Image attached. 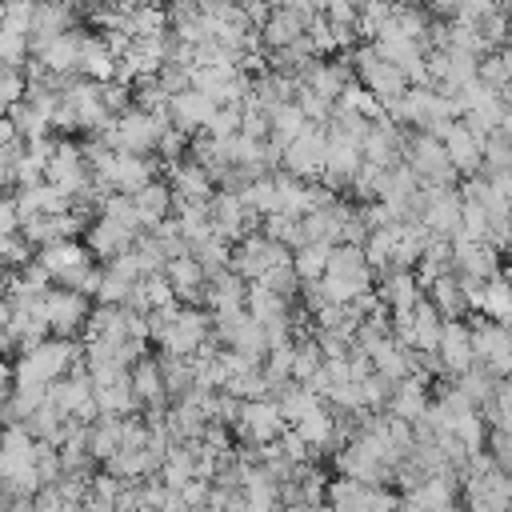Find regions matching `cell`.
I'll return each mask as SVG.
<instances>
[{"label":"cell","mask_w":512,"mask_h":512,"mask_svg":"<svg viewBox=\"0 0 512 512\" xmlns=\"http://www.w3.org/2000/svg\"><path fill=\"white\" fill-rule=\"evenodd\" d=\"M260 288H268L272 296H280V300H296V288H300V280H296V272H292V264L284 260V264H276V268H268L260 280H256Z\"/></svg>","instance_id":"28"},{"label":"cell","mask_w":512,"mask_h":512,"mask_svg":"<svg viewBox=\"0 0 512 512\" xmlns=\"http://www.w3.org/2000/svg\"><path fill=\"white\" fill-rule=\"evenodd\" d=\"M420 296L432 304V312H436L440 320H464V316L472 312V296H468V288H464V280H460L456 272H444V276L428 280V284L420 288Z\"/></svg>","instance_id":"14"},{"label":"cell","mask_w":512,"mask_h":512,"mask_svg":"<svg viewBox=\"0 0 512 512\" xmlns=\"http://www.w3.org/2000/svg\"><path fill=\"white\" fill-rule=\"evenodd\" d=\"M236 132H240V104L216 108V112L208 116V124H204V136H212V140H228V136H236Z\"/></svg>","instance_id":"29"},{"label":"cell","mask_w":512,"mask_h":512,"mask_svg":"<svg viewBox=\"0 0 512 512\" xmlns=\"http://www.w3.org/2000/svg\"><path fill=\"white\" fill-rule=\"evenodd\" d=\"M304 128H308V120H304V112H300L296 104H280V108L268 112V144H272L276 152H280L288 140H296Z\"/></svg>","instance_id":"25"},{"label":"cell","mask_w":512,"mask_h":512,"mask_svg":"<svg viewBox=\"0 0 512 512\" xmlns=\"http://www.w3.org/2000/svg\"><path fill=\"white\" fill-rule=\"evenodd\" d=\"M80 340H64V336H44L40 344L16 352L12 360V384H52L60 380L72 364H80Z\"/></svg>","instance_id":"1"},{"label":"cell","mask_w":512,"mask_h":512,"mask_svg":"<svg viewBox=\"0 0 512 512\" xmlns=\"http://www.w3.org/2000/svg\"><path fill=\"white\" fill-rule=\"evenodd\" d=\"M452 272L468 276V280H492L500 276V252L488 240H472V236H456L452 240Z\"/></svg>","instance_id":"12"},{"label":"cell","mask_w":512,"mask_h":512,"mask_svg":"<svg viewBox=\"0 0 512 512\" xmlns=\"http://www.w3.org/2000/svg\"><path fill=\"white\" fill-rule=\"evenodd\" d=\"M168 192H172V200H192V204H208L212 200V192H216V184H212V176L196 164V160H176L172 164V176H168Z\"/></svg>","instance_id":"17"},{"label":"cell","mask_w":512,"mask_h":512,"mask_svg":"<svg viewBox=\"0 0 512 512\" xmlns=\"http://www.w3.org/2000/svg\"><path fill=\"white\" fill-rule=\"evenodd\" d=\"M472 312H480V316L492 320V324H508V316H512V300H508V284H504V276H492V280H484V284L472 288Z\"/></svg>","instance_id":"24"},{"label":"cell","mask_w":512,"mask_h":512,"mask_svg":"<svg viewBox=\"0 0 512 512\" xmlns=\"http://www.w3.org/2000/svg\"><path fill=\"white\" fill-rule=\"evenodd\" d=\"M404 500L420 504V508H456L460 500V480L456 476H424L420 484H412L408 492H400Z\"/></svg>","instance_id":"23"},{"label":"cell","mask_w":512,"mask_h":512,"mask_svg":"<svg viewBox=\"0 0 512 512\" xmlns=\"http://www.w3.org/2000/svg\"><path fill=\"white\" fill-rule=\"evenodd\" d=\"M400 164L416 176L420 188H452V184L460 180V176L452 172V164H448L440 140L428 136V132H412V136H404V156H400Z\"/></svg>","instance_id":"2"},{"label":"cell","mask_w":512,"mask_h":512,"mask_svg":"<svg viewBox=\"0 0 512 512\" xmlns=\"http://www.w3.org/2000/svg\"><path fill=\"white\" fill-rule=\"evenodd\" d=\"M4 512H32V500H8Z\"/></svg>","instance_id":"33"},{"label":"cell","mask_w":512,"mask_h":512,"mask_svg":"<svg viewBox=\"0 0 512 512\" xmlns=\"http://www.w3.org/2000/svg\"><path fill=\"white\" fill-rule=\"evenodd\" d=\"M348 64H352V80H356L380 108H388L392 100H400V92L408 88V80H404L388 60H380L372 44H356Z\"/></svg>","instance_id":"3"},{"label":"cell","mask_w":512,"mask_h":512,"mask_svg":"<svg viewBox=\"0 0 512 512\" xmlns=\"http://www.w3.org/2000/svg\"><path fill=\"white\" fill-rule=\"evenodd\" d=\"M128 288H132V280H124V276L112 272L108 264L100 268V284H96V300H100V304H124Z\"/></svg>","instance_id":"31"},{"label":"cell","mask_w":512,"mask_h":512,"mask_svg":"<svg viewBox=\"0 0 512 512\" xmlns=\"http://www.w3.org/2000/svg\"><path fill=\"white\" fill-rule=\"evenodd\" d=\"M24 68H12V64H0V108L24 100Z\"/></svg>","instance_id":"32"},{"label":"cell","mask_w":512,"mask_h":512,"mask_svg":"<svg viewBox=\"0 0 512 512\" xmlns=\"http://www.w3.org/2000/svg\"><path fill=\"white\" fill-rule=\"evenodd\" d=\"M88 312H92L88 296H80L72 288H56V284L36 300V316L44 320L48 336H64V340H76L84 332Z\"/></svg>","instance_id":"5"},{"label":"cell","mask_w":512,"mask_h":512,"mask_svg":"<svg viewBox=\"0 0 512 512\" xmlns=\"http://www.w3.org/2000/svg\"><path fill=\"white\" fill-rule=\"evenodd\" d=\"M284 428H288V424H284L280 408H276L268 396L244 400V404H240V416H236V424H232V432L244 440V448H264V444H272Z\"/></svg>","instance_id":"9"},{"label":"cell","mask_w":512,"mask_h":512,"mask_svg":"<svg viewBox=\"0 0 512 512\" xmlns=\"http://www.w3.org/2000/svg\"><path fill=\"white\" fill-rule=\"evenodd\" d=\"M128 200H132V212H136L140 232L156 228V224H160V220H168V212H172V192H168V184H160V180L144 184V188H140V192H132Z\"/></svg>","instance_id":"21"},{"label":"cell","mask_w":512,"mask_h":512,"mask_svg":"<svg viewBox=\"0 0 512 512\" xmlns=\"http://www.w3.org/2000/svg\"><path fill=\"white\" fill-rule=\"evenodd\" d=\"M468 348H472V364L488 368L496 380L508 376V368H512V340H508L504 324H492V320L476 316L468 324Z\"/></svg>","instance_id":"6"},{"label":"cell","mask_w":512,"mask_h":512,"mask_svg":"<svg viewBox=\"0 0 512 512\" xmlns=\"http://www.w3.org/2000/svg\"><path fill=\"white\" fill-rule=\"evenodd\" d=\"M304 28H308V20H300L296 12H288V8H272V12L264 16V24H260V44H268L272 52H280V48L304 40Z\"/></svg>","instance_id":"22"},{"label":"cell","mask_w":512,"mask_h":512,"mask_svg":"<svg viewBox=\"0 0 512 512\" xmlns=\"http://www.w3.org/2000/svg\"><path fill=\"white\" fill-rule=\"evenodd\" d=\"M280 172L296 176V180H320L324 172V128L320 124H308L296 140H288L280 148Z\"/></svg>","instance_id":"8"},{"label":"cell","mask_w":512,"mask_h":512,"mask_svg":"<svg viewBox=\"0 0 512 512\" xmlns=\"http://www.w3.org/2000/svg\"><path fill=\"white\" fill-rule=\"evenodd\" d=\"M168 128L164 116H152V112H140V108H128L112 120V128L104 132V144L112 152H132V156H148L156 152L160 144V132Z\"/></svg>","instance_id":"4"},{"label":"cell","mask_w":512,"mask_h":512,"mask_svg":"<svg viewBox=\"0 0 512 512\" xmlns=\"http://www.w3.org/2000/svg\"><path fill=\"white\" fill-rule=\"evenodd\" d=\"M44 184H52L56 192H64L68 200L92 184L88 164H84V156H80V148H76V144H68V140L52 144L48 164H44Z\"/></svg>","instance_id":"11"},{"label":"cell","mask_w":512,"mask_h":512,"mask_svg":"<svg viewBox=\"0 0 512 512\" xmlns=\"http://www.w3.org/2000/svg\"><path fill=\"white\" fill-rule=\"evenodd\" d=\"M376 488L360 484V480H348V476H336V480L324 484V508L328 512H372V492Z\"/></svg>","instance_id":"20"},{"label":"cell","mask_w":512,"mask_h":512,"mask_svg":"<svg viewBox=\"0 0 512 512\" xmlns=\"http://www.w3.org/2000/svg\"><path fill=\"white\" fill-rule=\"evenodd\" d=\"M132 240H136V232H128V228H120V224H112V220H104V216H96V220L84 228V248H88V256H96V260H116L120 252L132 248Z\"/></svg>","instance_id":"18"},{"label":"cell","mask_w":512,"mask_h":512,"mask_svg":"<svg viewBox=\"0 0 512 512\" xmlns=\"http://www.w3.org/2000/svg\"><path fill=\"white\" fill-rule=\"evenodd\" d=\"M212 112H216V104H212L204 92H196V88H180V92H172V96H168V108H164L168 128L184 132L188 140H192V132H196V128H204V124H208V116H212Z\"/></svg>","instance_id":"15"},{"label":"cell","mask_w":512,"mask_h":512,"mask_svg":"<svg viewBox=\"0 0 512 512\" xmlns=\"http://www.w3.org/2000/svg\"><path fill=\"white\" fill-rule=\"evenodd\" d=\"M436 140H440V148H444V156H448V164H452L456 176L468 180V176L480 172V144H484V140H480L476 132H468L460 120H448Z\"/></svg>","instance_id":"13"},{"label":"cell","mask_w":512,"mask_h":512,"mask_svg":"<svg viewBox=\"0 0 512 512\" xmlns=\"http://www.w3.org/2000/svg\"><path fill=\"white\" fill-rule=\"evenodd\" d=\"M128 380H132V392H136V400H140V412H164V408H168V396H164V384H160V364H156V356H140V360H132Z\"/></svg>","instance_id":"19"},{"label":"cell","mask_w":512,"mask_h":512,"mask_svg":"<svg viewBox=\"0 0 512 512\" xmlns=\"http://www.w3.org/2000/svg\"><path fill=\"white\" fill-rule=\"evenodd\" d=\"M436 360H440L444 376H460L464 368H472V348H468V324L464 320H444L440 324Z\"/></svg>","instance_id":"16"},{"label":"cell","mask_w":512,"mask_h":512,"mask_svg":"<svg viewBox=\"0 0 512 512\" xmlns=\"http://www.w3.org/2000/svg\"><path fill=\"white\" fill-rule=\"evenodd\" d=\"M420 228L436 240H456L460 236V192L456 188H424L420 200Z\"/></svg>","instance_id":"10"},{"label":"cell","mask_w":512,"mask_h":512,"mask_svg":"<svg viewBox=\"0 0 512 512\" xmlns=\"http://www.w3.org/2000/svg\"><path fill=\"white\" fill-rule=\"evenodd\" d=\"M284 260H288V248L272 244V240L260 236V232H248L244 240L232 244V252H228V272H236L244 284H252V280H260L268 268H276V264H284Z\"/></svg>","instance_id":"7"},{"label":"cell","mask_w":512,"mask_h":512,"mask_svg":"<svg viewBox=\"0 0 512 512\" xmlns=\"http://www.w3.org/2000/svg\"><path fill=\"white\" fill-rule=\"evenodd\" d=\"M328 252H332V244H300V248H292L288 252V264H292L296 280L300 284L304 280H320L324 268H328Z\"/></svg>","instance_id":"26"},{"label":"cell","mask_w":512,"mask_h":512,"mask_svg":"<svg viewBox=\"0 0 512 512\" xmlns=\"http://www.w3.org/2000/svg\"><path fill=\"white\" fill-rule=\"evenodd\" d=\"M500 472H508L512 468V436L504 432V428H488V436H484V448H480Z\"/></svg>","instance_id":"30"},{"label":"cell","mask_w":512,"mask_h":512,"mask_svg":"<svg viewBox=\"0 0 512 512\" xmlns=\"http://www.w3.org/2000/svg\"><path fill=\"white\" fill-rule=\"evenodd\" d=\"M228 252H232V244H224L220 236H204V240L188 244V256L200 264V272H204V276L224 272V268H228Z\"/></svg>","instance_id":"27"}]
</instances>
